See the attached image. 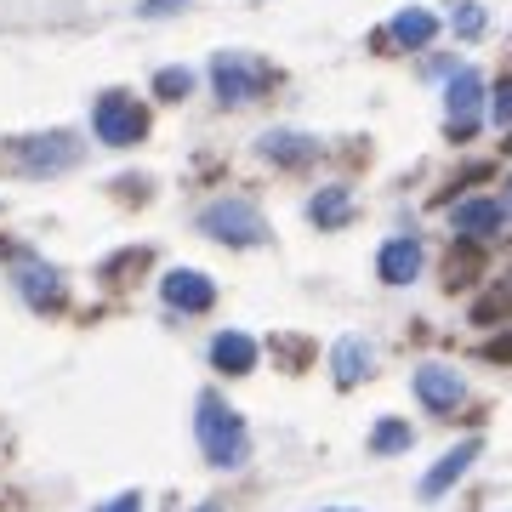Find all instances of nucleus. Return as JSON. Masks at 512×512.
<instances>
[{
    "instance_id": "1",
    "label": "nucleus",
    "mask_w": 512,
    "mask_h": 512,
    "mask_svg": "<svg viewBox=\"0 0 512 512\" xmlns=\"http://www.w3.org/2000/svg\"><path fill=\"white\" fill-rule=\"evenodd\" d=\"M194 427H200V450H205V461L211 467H239L245 461V421L228 410V404L217 399V393H205L200 399V410H194Z\"/></svg>"
},
{
    "instance_id": "2",
    "label": "nucleus",
    "mask_w": 512,
    "mask_h": 512,
    "mask_svg": "<svg viewBox=\"0 0 512 512\" xmlns=\"http://www.w3.org/2000/svg\"><path fill=\"white\" fill-rule=\"evenodd\" d=\"M200 228L211 239H222V245H262L268 239V222H262V211L245 200H217V205H205V217Z\"/></svg>"
},
{
    "instance_id": "3",
    "label": "nucleus",
    "mask_w": 512,
    "mask_h": 512,
    "mask_svg": "<svg viewBox=\"0 0 512 512\" xmlns=\"http://www.w3.org/2000/svg\"><path fill=\"white\" fill-rule=\"evenodd\" d=\"M92 126H97V137L109 148H126V143H137L148 131V114L131 103V97H120V92H109L103 103H97V114H92Z\"/></svg>"
},
{
    "instance_id": "4",
    "label": "nucleus",
    "mask_w": 512,
    "mask_h": 512,
    "mask_svg": "<svg viewBox=\"0 0 512 512\" xmlns=\"http://www.w3.org/2000/svg\"><path fill=\"white\" fill-rule=\"evenodd\" d=\"M211 74H217V97L222 103H251V97L268 92V80H274L256 57H217V69Z\"/></svg>"
},
{
    "instance_id": "5",
    "label": "nucleus",
    "mask_w": 512,
    "mask_h": 512,
    "mask_svg": "<svg viewBox=\"0 0 512 512\" xmlns=\"http://www.w3.org/2000/svg\"><path fill=\"white\" fill-rule=\"evenodd\" d=\"M478 114H484V80L473 69L450 74V137H473Z\"/></svg>"
},
{
    "instance_id": "6",
    "label": "nucleus",
    "mask_w": 512,
    "mask_h": 512,
    "mask_svg": "<svg viewBox=\"0 0 512 512\" xmlns=\"http://www.w3.org/2000/svg\"><path fill=\"white\" fill-rule=\"evenodd\" d=\"M416 399L427 404V410L450 416V410H461V404H467V382H461L450 365H421L416 370Z\"/></svg>"
},
{
    "instance_id": "7",
    "label": "nucleus",
    "mask_w": 512,
    "mask_h": 512,
    "mask_svg": "<svg viewBox=\"0 0 512 512\" xmlns=\"http://www.w3.org/2000/svg\"><path fill=\"white\" fill-rule=\"evenodd\" d=\"M450 222H456V234H467V239H495L501 222H507V205L490 200V194H473V200H461L456 211H450Z\"/></svg>"
},
{
    "instance_id": "8",
    "label": "nucleus",
    "mask_w": 512,
    "mask_h": 512,
    "mask_svg": "<svg viewBox=\"0 0 512 512\" xmlns=\"http://www.w3.org/2000/svg\"><path fill=\"white\" fill-rule=\"evenodd\" d=\"M165 302L183 313H205L217 302V285L205 274H194V268H177V274H165Z\"/></svg>"
},
{
    "instance_id": "9",
    "label": "nucleus",
    "mask_w": 512,
    "mask_h": 512,
    "mask_svg": "<svg viewBox=\"0 0 512 512\" xmlns=\"http://www.w3.org/2000/svg\"><path fill=\"white\" fill-rule=\"evenodd\" d=\"M478 450H484V444H478V439H467V444H456V450H450L444 461H433V473L421 478V495H427V501H439V495L450 490V484H456V478H461V473H467V467L478 461Z\"/></svg>"
},
{
    "instance_id": "10",
    "label": "nucleus",
    "mask_w": 512,
    "mask_h": 512,
    "mask_svg": "<svg viewBox=\"0 0 512 512\" xmlns=\"http://www.w3.org/2000/svg\"><path fill=\"white\" fill-rule=\"evenodd\" d=\"M376 274H382L387 285H410V279L421 274V245L416 239H387L382 256H376Z\"/></svg>"
},
{
    "instance_id": "11",
    "label": "nucleus",
    "mask_w": 512,
    "mask_h": 512,
    "mask_svg": "<svg viewBox=\"0 0 512 512\" xmlns=\"http://www.w3.org/2000/svg\"><path fill=\"white\" fill-rule=\"evenodd\" d=\"M211 365H217L222 376H245V370L256 365V342L245 330H222L217 342H211Z\"/></svg>"
},
{
    "instance_id": "12",
    "label": "nucleus",
    "mask_w": 512,
    "mask_h": 512,
    "mask_svg": "<svg viewBox=\"0 0 512 512\" xmlns=\"http://www.w3.org/2000/svg\"><path fill=\"white\" fill-rule=\"evenodd\" d=\"M18 154H29V171H63V165L80 154V143L74 137H35V143H18Z\"/></svg>"
},
{
    "instance_id": "13",
    "label": "nucleus",
    "mask_w": 512,
    "mask_h": 512,
    "mask_svg": "<svg viewBox=\"0 0 512 512\" xmlns=\"http://www.w3.org/2000/svg\"><path fill=\"white\" fill-rule=\"evenodd\" d=\"M370 365H376V359H370V348L359 342V336H342V342H336V353H330V370H336V382H342V387L365 382Z\"/></svg>"
},
{
    "instance_id": "14",
    "label": "nucleus",
    "mask_w": 512,
    "mask_h": 512,
    "mask_svg": "<svg viewBox=\"0 0 512 512\" xmlns=\"http://www.w3.org/2000/svg\"><path fill=\"white\" fill-rule=\"evenodd\" d=\"M18 291L35 302V308H52L57 302V274L46 268V262H35V256H23L18 262Z\"/></svg>"
},
{
    "instance_id": "15",
    "label": "nucleus",
    "mask_w": 512,
    "mask_h": 512,
    "mask_svg": "<svg viewBox=\"0 0 512 512\" xmlns=\"http://www.w3.org/2000/svg\"><path fill=\"white\" fill-rule=\"evenodd\" d=\"M387 35L399 40V46H427V40L439 35V18L427 12V6H404L399 18H393V29Z\"/></svg>"
},
{
    "instance_id": "16",
    "label": "nucleus",
    "mask_w": 512,
    "mask_h": 512,
    "mask_svg": "<svg viewBox=\"0 0 512 512\" xmlns=\"http://www.w3.org/2000/svg\"><path fill=\"white\" fill-rule=\"evenodd\" d=\"M262 154H274L279 165H302V160H313V137H296V131H268V137H262Z\"/></svg>"
},
{
    "instance_id": "17",
    "label": "nucleus",
    "mask_w": 512,
    "mask_h": 512,
    "mask_svg": "<svg viewBox=\"0 0 512 512\" xmlns=\"http://www.w3.org/2000/svg\"><path fill=\"white\" fill-rule=\"evenodd\" d=\"M348 217H353L348 188H325V194H313V222H319V228H342Z\"/></svg>"
},
{
    "instance_id": "18",
    "label": "nucleus",
    "mask_w": 512,
    "mask_h": 512,
    "mask_svg": "<svg viewBox=\"0 0 512 512\" xmlns=\"http://www.w3.org/2000/svg\"><path fill=\"white\" fill-rule=\"evenodd\" d=\"M410 421H376V439H370V450L376 456H399V450H410Z\"/></svg>"
},
{
    "instance_id": "19",
    "label": "nucleus",
    "mask_w": 512,
    "mask_h": 512,
    "mask_svg": "<svg viewBox=\"0 0 512 512\" xmlns=\"http://www.w3.org/2000/svg\"><path fill=\"white\" fill-rule=\"evenodd\" d=\"M484 23H490V18H484V6H473V0H461V6H456V35L461 40H478V35H484Z\"/></svg>"
},
{
    "instance_id": "20",
    "label": "nucleus",
    "mask_w": 512,
    "mask_h": 512,
    "mask_svg": "<svg viewBox=\"0 0 512 512\" xmlns=\"http://www.w3.org/2000/svg\"><path fill=\"white\" fill-rule=\"evenodd\" d=\"M154 92H160V97H188V92H194V74H188V69H160Z\"/></svg>"
},
{
    "instance_id": "21",
    "label": "nucleus",
    "mask_w": 512,
    "mask_h": 512,
    "mask_svg": "<svg viewBox=\"0 0 512 512\" xmlns=\"http://www.w3.org/2000/svg\"><path fill=\"white\" fill-rule=\"evenodd\" d=\"M495 126H512V80L495 86Z\"/></svg>"
},
{
    "instance_id": "22",
    "label": "nucleus",
    "mask_w": 512,
    "mask_h": 512,
    "mask_svg": "<svg viewBox=\"0 0 512 512\" xmlns=\"http://www.w3.org/2000/svg\"><path fill=\"white\" fill-rule=\"evenodd\" d=\"M177 6H188V0H143L137 12H143V18H165V12H177Z\"/></svg>"
},
{
    "instance_id": "23",
    "label": "nucleus",
    "mask_w": 512,
    "mask_h": 512,
    "mask_svg": "<svg viewBox=\"0 0 512 512\" xmlns=\"http://www.w3.org/2000/svg\"><path fill=\"white\" fill-rule=\"evenodd\" d=\"M97 512H143V495L131 490V495H120V501H109V507H97Z\"/></svg>"
},
{
    "instance_id": "24",
    "label": "nucleus",
    "mask_w": 512,
    "mask_h": 512,
    "mask_svg": "<svg viewBox=\"0 0 512 512\" xmlns=\"http://www.w3.org/2000/svg\"><path fill=\"white\" fill-rule=\"evenodd\" d=\"M501 205H507V217H512V183H507V200H501Z\"/></svg>"
},
{
    "instance_id": "25",
    "label": "nucleus",
    "mask_w": 512,
    "mask_h": 512,
    "mask_svg": "<svg viewBox=\"0 0 512 512\" xmlns=\"http://www.w3.org/2000/svg\"><path fill=\"white\" fill-rule=\"evenodd\" d=\"M200 512H222V507H217V501H211V507H200Z\"/></svg>"
},
{
    "instance_id": "26",
    "label": "nucleus",
    "mask_w": 512,
    "mask_h": 512,
    "mask_svg": "<svg viewBox=\"0 0 512 512\" xmlns=\"http://www.w3.org/2000/svg\"><path fill=\"white\" fill-rule=\"evenodd\" d=\"M330 512H348V507H330Z\"/></svg>"
},
{
    "instance_id": "27",
    "label": "nucleus",
    "mask_w": 512,
    "mask_h": 512,
    "mask_svg": "<svg viewBox=\"0 0 512 512\" xmlns=\"http://www.w3.org/2000/svg\"><path fill=\"white\" fill-rule=\"evenodd\" d=\"M507 148H512V143H507Z\"/></svg>"
}]
</instances>
